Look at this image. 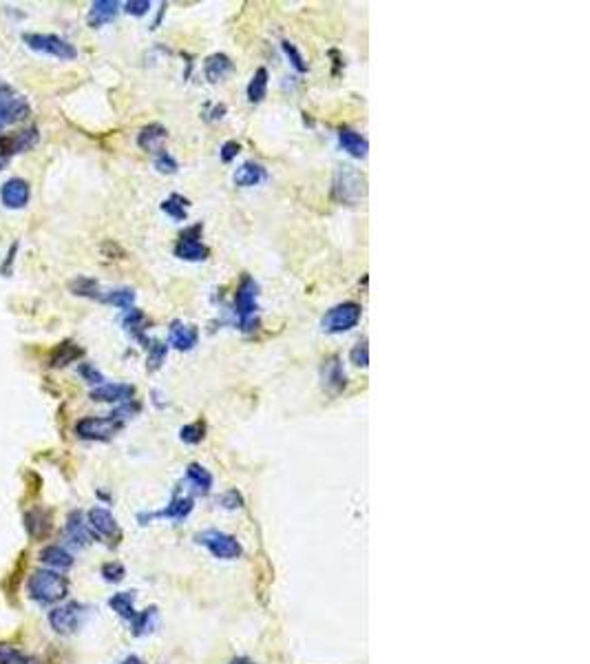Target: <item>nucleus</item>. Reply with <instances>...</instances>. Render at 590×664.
<instances>
[{
	"instance_id": "nucleus-1",
	"label": "nucleus",
	"mask_w": 590,
	"mask_h": 664,
	"mask_svg": "<svg viewBox=\"0 0 590 664\" xmlns=\"http://www.w3.org/2000/svg\"><path fill=\"white\" fill-rule=\"evenodd\" d=\"M27 591L33 600H38L42 604H55V602L66 598V593H69V582L53 569H38L29 576Z\"/></svg>"
},
{
	"instance_id": "nucleus-2",
	"label": "nucleus",
	"mask_w": 590,
	"mask_h": 664,
	"mask_svg": "<svg viewBox=\"0 0 590 664\" xmlns=\"http://www.w3.org/2000/svg\"><path fill=\"white\" fill-rule=\"evenodd\" d=\"M257 295H259L257 281L246 275L241 279L239 288H237V292H234V312H237V319H239V325L243 332L255 330V325H257V310H259Z\"/></svg>"
},
{
	"instance_id": "nucleus-3",
	"label": "nucleus",
	"mask_w": 590,
	"mask_h": 664,
	"mask_svg": "<svg viewBox=\"0 0 590 664\" xmlns=\"http://www.w3.org/2000/svg\"><path fill=\"white\" fill-rule=\"evenodd\" d=\"M86 616H89V607H84L80 602H69V604L55 607V609L49 613V625L55 634L69 636L84 625Z\"/></svg>"
},
{
	"instance_id": "nucleus-4",
	"label": "nucleus",
	"mask_w": 590,
	"mask_h": 664,
	"mask_svg": "<svg viewBox=\"0 0 590 664\" xmlns=\"http://www.w3.org/2000/svg\"><path fill=\"white\" fill-rule=\"evenodd\" d=\"M360 314H362V308L356 301H345L327 312L321 319V325L325 332H347L358 325Z\"/></svg>"
},
{
	"instance_id": "nucleus-5",
	"label": "nucleus",
	"mask_w": 590,
	"mask_h": 664,
	"mask_svg": "<svg viewBox=\"0 0 590 664\" xmlns=\"http://www.w3.org/2000/svg\"><path fill=\"white\" fill-rule=\"evenodd\" d=\"M197 543L206 547L214 558H221V560H234L241 556L239 540L230 534L217 532V530H208V532L199 534Z\"/></svg>"
},
{
	"instance_id": "nucleus-6",
	"label": "nucleus",
	"mask_w": 590,
	"mask_h": 664,
	"mask_svg": "<svg viewBox=\"0 0 590 664\" xmlns=\"http://www.w3.org/2000/svg\"><path fill=\"white\" fill-rule=\"evenodd\" d=\"M25 42L29 44V49L40 51V53H47V55H53V58H58V60H73L75 55H77L73 44L62 40L60 36H42V33H27Z\"/></svg>"
},
{
	"instance_id": "nucleus-7",
	"label": "nucleus",
	"mask_w": 590,
	"mask_h": 664,
	"mask_svg": "<svg viewBox=\"0 0 590 664\" xmlns=\"http://www.w3.org/2000/svg\"><path fill=\"white\" fill-rule=\"evenodd\" d=\"M120 427H122V419H118L116 414L89 416V419H82L75 425V432L82 438H98V441H102V438H109L116 434Z\"/></svg>"
},
{
	"instance_id": "nucleus-8",
	"label": "nucleus",
	"mask_w": 590,
	"mask_h": 664,
	"mask_svg": "<svg viewBox=\"0 0 590 664\" xmlns=\"http://www.w3.org/2000/svg\"><path fill=\"white\" fill-rule=\"evenodd\" d=\"M201 235V226H192L188 228L184 235L179 237L177 246H175V255L184 262H203L208 257V249L203 246L199 240Z\"/></svg>"
},
{
	"instance_id": "nucleus-9",
	"label": "nucleus",
	"mask_w": 590,
	"mask_h": 664,
	"mask_svg": "<svg viewBox=\"0 0 590 664\" xmlns=\"http://www.w3.org/2000/svg\"><path fill=\"white\" fill-rule=\"evenodd\" d=\"M27 116H29V105L25 102V98L0 93V131L7 125H14V122Z\"/></svg>"
},
{
	"instance_id": "nucleus-10",
	"label": "nucleus",
	"mask_w": 590,
	"mask_h": 664,
	"mask_svg": "<svg viewBox=\"0 0 590 664\" xmlns=\"http://www.w3.org/2000/svg\"><path fill=\"white\" fill-rule=\"evenodd\" d=\"M29 195H31L29 184L25 182V179H18V177L9 179V182H5V186L0 188V199H3V204H5L7 208H22V206H27Z\"/></svg>"
},
{
	"instance_id": "nucleus-11",
	"label": "nucleus",
	"mask_w": 590,
	"mask_h": 664,
	"mask_svg": "<svg viewBox=\"0 0 590 664\" xmlns=\"http://www.w3.org/2000/svg\"><path fill=\"white\" fill-rule=\"evenodd\" d=\"M197 341H199V332L195 325H186L179 321L173 323V328H170V343H173L177 350L188 352L197 346Z\"/></svg>"
},
{
	"instance_id": "nucleus-12",
	"label": "nucleus",
	"mask_w": 590,
	"mask_h": 664,
	"mask_svg": "<svg viewBox=\"0 0 590 664\" xmlns=\"http://www.w3.org/2000/svg\"><path fill=\"white\" fill-rule=\"evenodd\" d=\"M338 142H340V149H343L345 153H349L351 157H358V160L367 157L369 144L360 133L351 131V129H340L338 131Z\"/></svg>"
},
{
	"instance_id": "nucleus-13",
	"label": "nucleus",
	"mask_w": 590,
	"mask_h": 664,
	"mask_svg": "<svg viewBox=\"0 0 590 664\" xmlns=\"http://www.w3.org/2000/svg\"><path fill=\"white\" fill-rule=\"evenodd\" d=\"M25 525H27V530H29L31 538L42 540V538H47L49 532H51V514H49L47 510L36 508V510L27 512Z\"/></svg>"
},
{
	"instance_id": "nucleus-14",
	"label": "nucleus",
	"mask_w": 590,
	"mask_h": 664,
	"mask_svg": "<svg viewBox=\"0 0 590 664\" xmlns=\"http://www.w3.org/2000/svg\"><path fill=\"white\" fill-rule=\"evenodd\" d=\"M133 388L124 386V384H102L100 388H95L91 392V399L93 401H107V403H118V401H131L133 397Z\"/></svg>"
},
{
	"instance_id": "nucleus-15",
	"label": "nucleus",
	"mask_w": 590,
	"mask_h": 664,
	"mask_svg": "<svg viewBox=\"0 0 590 664\" xmlns=\"http://www.w3.org/2000/svg\"><path fill=\"white\" fill-rule=\"evenodd\" d=\"M266 168L261 164H255V162H246L237 168L234 173V184L237 186H243V188H250V186H259L261 182H266Z\"/></svg>"
},
{
	"instance_id": "nucleus-16",
	"label": "nucleus",
	"mask_w": 590,
	"mask_h": 664,
	"mask_svg": "<svg viewBox=\"0 0 590 664\" xmlns=\"http://www.w3.org/2000/svg\"><path fill=\"white\" fill-rule=\"evenodd\" d=\"M40 562L49 569H69L73 565V556L60 545H49L40 551Z\"/></svg>"
},
{
	"instance_id": "nucleus-17",
	"label": "nucleus",
	"mask_w": 590,
	"mask_h": 664,
	"mask_svg": "<svg viewBox=\"0 0 590 664\" xmlns=\"http://www.w3.org/2000/svg\"><path fill=\"white\" fill-rule=\"evenodd\" d=\"M89 525L91 530H95L100 536H116L118 534V523L113 519V514L104 508H93L89 512Z\"/></svg>"
},
{
	"instance_id": "nucleus-18",
	"label": "nucleus",
	"mask_w": 590,
	"mask_h": 664,
	"mask_svg": "<svg viewBox=\"0 0 590 664\" xmlns=\"http://www.w3.org/2000/svg\"><path fill=\"white\" fill-rule=\"evenodd\" d=\"M118 7L120 5L116 0H98V3H93L89 9V25L91 27L107 25V22H111L118 16Z\"/></svg>"
},
{
	"instance_id": "nucleus-19",
	"label": "nucleus",
	"mask_w": 590,
	"mask_h": 664,
	"mask_svg": "<svg viewBox=\"0 0 590 664\" xmlns=\"http://www.w3.org/2000/svg\"><path fill=\"white\" fill-rule=\"evenodd\" d=\"M230 71H232V62H230L228 55H223V53L210 55V58L206 60V64H203V73H206V78L210 82L223 80V78L228 75Z\"/></svg>"
},
{
	"instance_id": "nucleus-20",
	"label": "nucleus",
	"mask_w": 590,
	"mask_h": 664,
	"mask_svg": "<svg viewBox=\"0 0 590 664\" xmlns=\"http://www.w3.org/2000/svg\"><path fill=\"white\" fill-rule=\"evenodd\" d=\"M66 534L73 540L75 545H89L93 540V534L89 532V523H84L80 512H73L69 519H66Z\"/></svg>"
},
{
	"instance_id": "nucleus-21",
	"label": "nucleus",
	"mask_w": 590,
	"mask_h": 664,
	"mask_svg": "<svg viewBox=\"0 0 590 664\" xmlns=\"http://www.w3.org/2000/svg\"><path fill=\"white\" fill-rule=\"evenodd\" d=\"M186 476H188V483H190L192 487H195L197 494H208V492H210V487H212V474H210L206 467H201L199 463H190L188 469H186Z\"/></svg>"
},
{
	"instance_id": "nucleus-22",
	"label": "nucleus",
	"mask_w": 590,
	"mask_h": 664,
	"mask_svg": "<svg viewBox=\"0 0 590 664\" xmlns=\"http://www.w3.org/2000/svg\"><path fill=\"white\" fill-rule=\"evenodd\" d=\"M192 512V499L190 496H181V494H177V496L170 501V505L166 510H162V512H157V514H153V516H160V519H175V521H181V519H186V516Z\"/></svg>"
},
{
	"instance_id": "nucleus-23",
	"label": "nucleus",
	"mask_w": 590,
	"mask_h": 664,
	"mask_svg": "<svg viewBox=\"0 0 590 664\" xmlns=\"http://www.w3.org/2000/svg\"><path fill=\"white\" fill-rule=\"evenodd\" d=\"M166 140V129L160 127V125H149L144 127L140 138H138V144L142 146L144 151H160V144Z\"/></svg>"
},
{
	"instance_id": "nucleus-24",
	"label": "nucleus",
	"mask_w": 590,
	"mask_h": 664,
	"mask_svg": "<svg viewBox=\"0 0 590 664\" xmlns=\"http://www.w3.org/2000/svg\"><path fill=\"white\" fill-rule=\"evenodd\" d=\"M80 357H82V348H77V346L71 343V341H64V343H60V346L53 350V355H51V366H53V368H62V366L71 364V361H75V359H80Z\"/></svg>"
},
{
	"instance_id": "nucleus-25",
	"label": "nucleus",
	"mask_w": 590,
	"mask_h": 664,
	"mask_svg": "<svg viewBox=\"0 0 590 664\" xmlns=\"http://www.w3.org/2000/svg\"><path fill=\"white\" fill-rule=\"evenodd\" d=\"M323 386L332 392H338L345 388V373L340 370L336 359H332V361L325 364V368H323Z\"/></svg>"
},
{
	"instance_id": "nucleus-26",
	"label": "nucleus",
	"mask_w": 590,
	"mask_h": 664,
	"mask_svg": "<svg viewBox=\"0 0 590 664\" xmlns=\"http://www.w3.org/2000/svg\"><path fill=\"white\" fill-rule=\"evenodd\" d=\"M133 602H135V593H133V591L116 593V595H113V598L109 600L111 609L118 611L122 618H127V620H133V618H135V607H133Z\"/></svg>"
},
{
	"instance_id": "nucleus-27",
	"label": "nucleus",
	"mask_w": 590,
	"mask_h": 664,
	"mask_svg": "<svg viewBox=\"0 0 590 664\" xmlns=\"http://www.w3.org/2000/svg\"><path fill=\"white\" fill-rule=\"evenodd\" d=\"M268 93V71L261 66V69L255 71L250 84H248V100L250 102H261Z\"/></svg>"
},
{
	"instance_id": "nucleus-28",
	"label": "nucleus",
	"mask_w": 590,
	"mask_h": 664,
	"mask_svg": "<svg viewBox=\"0 0 590 664\" xmlns=\"http://www.w3.org/2000/svg\"><path fill=\"white\" fill-rule=\"evenodd\" d=\"M155 625H157V609H155V607H151V609H146L142 613H135V618H133V634L135 636H146V634L153 631Z\"/></svg>"
},
{
	"instance_id": "nucleus-29",
	"label": "nucleus",
	"mask_w": 590,
	"mask_h": 664,
	"mask_svg": "<svg viewBox=\"0 0 590 664\" xmlns=\"http://www.w3.org/2000/svg\"><path fill=\"white\" fill-rule=\"evenodd\" d=\"M162 210L166 213V215L173 217V219L181 222V219H186V213H188V199H184L181 195H170L168 199H164Z\"/></svg>"
},
{
	"instance_id": "nucleus-30",
	"label": "nucleus",
	"mask_w": 590,
	"mask_h": 664,
	"mask_svg": "<svg viewBox=\"0 0 590 664\" xmlns=\"http://www.w3.org/2000/svg\"><path fill=\"white\" fill-rule=\"evenodd\" d=\"M0 664H40L36 658L20 654L16 647L0 645Z\"/></svg>"
},
{
	"instance_id": "nucleus-31",
	"label": "nucleus",
	"mask_w": 590,
	"mask_h": 664,
	"mask_svg": "<svg viewBox=\"0 0 590 664\" xmlns=\"http://www.w3.org/2000/svg\"><path fill=\"white\" fill-rule=\"evenodd\" d=\"M107 303H113V306H118V308H131L133 306V301H135V292L131 290V288H120V290H111L107 297H102Z\"/></svg>"
},
{
	"instance_id": "nucleus-32",
	"label": "nucleus",
	"mask_w": 590,
	"mask_h": 664,
	"mask_svg": "<svg viewBox=\"0 0 590 664\" xmlns=\"http://www.w3.org/2000/svg\"><path fill=\"white\" fill-rule=\"evenodd\" d=\"M283 51H286V55L290 58V62H292V66L297 69L299 73H305L308 71V64H305V60H303V55L299 53V49H297V44H292L290 40H283Z\"/></svg>"
},
{
	"instance_id": "nucleus-33",
	"label": "nucleus",
	"mask_w": 590,
	"mask_h": 664,
	"mask_svg": "<svg viewBox=\"0 0 590 664\" xmlns=\"http://www.w3.org/2000/svg\"><path fill=\"white\" fill-rule=\"evenodd\" d=\"M179 438L184 443H190V445H195V443H199L201 438H203V425L201 423H190V425H184L179 430Z\"/></svg>"
},
{
	"instance_id": "nucleus-34",
	"label": "nucleus",
	"mask_w": 590,
	"mask_h": 664,
	"mask_svg": "<svg viewBox=\"0 0 590 664\" xmlns=\"http://www.w3.org/2000/svg\"><path fill=\"white\" fill-rule=\"evenodd\" d=\"M155 168L160 173H177V162H175V157L170 155V153H166V151H157V155H155Z\"/></svg>"
},
{
	"instance_id": "nucleus-35",
	"label": "nucleus",
	"mask_w": 590,
	"mask_h": 664,
	"mask_svg": "<svg viewBox=\"0 0 590 664\" xmlns=\"http://www.w3.org/2000/svg\"><path fill=\"white\" fill-rule=\"evenodd\" d=\"M146 348H149V368L157 370L166 359V346L160 341H151V346H146Z\"/></svg>"
},
{
	"instance_id": "nucleus-36",
	"label": "nucleus",
	"mask_w": 590,
	"mask_h": 664,
	"mask_svg": "<svg viewBox=\"0 0 590 664\" xmlns=\"http://www.w3.org/2000/svg\"><path fill=\"white\" fill-rule=\"evenodd\" d=\"M349 359H351V364H354V366L367 368V366H369V348H367V341H360V343H356L354 348H351Z\"/></svg>"
},
{
	"instance_id": "nucleus-37",
	"label": "nucleus",
	"mask_w": 590,
	"mask_h": 664,
	"mask_svg": "<svg viewBox=\"0 0 590 664\" xmlns=\"http://www.w3.org/2000/svg\"><path fill=\"white\" fill-rule=\"evenodd\" d=\"M75 290V295H82V297H98V284L93 279H77L75 284L71 286Z\"/></svg>"
},
{
	"instance_id": "nucleus-38",
	"label": "nucleus",
	"mask_w": 590,
	"mask_h": 664,
	"mask_svg": "<svg viewBox=\"0 0 590 664\" xmlns=\"http://www.w3.org/2000/svg\"><path fill=\"white\" fill-rule=\"evenodd\" d=\"M102 573H104V578L109 582H120L124 578V573H127V569H124L120 562H109V565L102 567Z\"/></svg>"
},
{
	"instance_id": "nucleus-39",
	"label": "nucleus",
	"mask_w": 590,
	"mask_h": 664,
	"mask_svg": "<svg viewBox=\"0 0 590 664\" xmlns=\"http://www.w3.org/2000/svg\"><path fill=\"white\" fill-rule=\"evenodd\" d=\"M149 9H151L149 0H129V3L124 5V11H127V14H131V16H144Z\"/></svg>"
},
{
	"instance_id": "nucleus-40",
	"label": "nucleus",
	"mask_w": 590,
	"mask_h": 664,
	"mask_svg": "<svg viewBox=\"0 0 590 664\" xmlns=\"http://www.w3.org/2000/svg\"><path fill=\"white\" fill-rule=\"evenodd\" d=\"M239 149H241V146L237 144L234 140L225 142V144L221 146V151H219V157H221V162H225V164H228V162H232L234 157L239 155Z\"/></svg>"
},
{
	"instance_id": "nucleus-41",
	"label": "nucleus",
	"mask_w": 590,
	"mask_h": 664,
	"mask_svg": "<svg viewBox=\"0 0 590 664\" xmlns=\"http://www.w3.org/2000/svg\"><path fill=\"white\" fill-rule=\"evenodd\" d=\"M80 375L89 381V384H100V386H102V381H104V379H102V375L98 373V370H95L93 366H86V364L80 368Z\"/></svg>"
},
{
	"instance_id": "nucleus-42",
	"label": "nucleus",
	"mask_w": 590,
	"mask_h": 664,
	"mask_svg": "<svg viewBox=\"0 0 590 664\" xmlns=\"http://www.w3.org/2000/svg\"><path fill=\"white\" fill-rule=\"evenodd\" d=\"M221 503H223V508H228V510L241 508V496L237 492H228L225 496H221Z\"/></svg>"
},
{
	"instance_id": "nucleus-43",
	"label": "nucleus",
	"mask_w": 590,
	"mask_h": 664,
	"mask_svg": "<svg viewBox=\"0 0 590 664\" xmlns=\"http://www.w3.org/2000/svg\"><path fill=\"white\" fill-rule=\"evenodd\" d=\"M124 664H144V662H142L140 658H135V656H131L129 660H124Z\"/></svg>"
},
{
	"instance_id": "nucleus-44",
	"label": "nucleus",
	"mask_w": 590,
	"mask_h": 664,
	"mask_svg": "<svg viewBox=\"0 0 590 664\" xmlns=\"http://www.w3.org/2000/svg\"><path fill=\"white\" fill-rule=\"evenodd\" d=\"M232 664H252V662H250V660H243V658H241V660H234Z\"/></svg>"
}]
</instances>
